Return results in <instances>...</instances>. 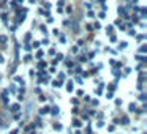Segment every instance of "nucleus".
Segmentation results:
<instances>
[{"label":"nucleus","mask_w":147,"mask_h":134,"mask_svg":"<svg viewBox=\"0 0 147 134\" xmlns=\"http://www.w3.org/2000/svg\"><path fill=\"white\" fill-rule=\"evenodd\" d=\"M2 62H3V58H2V55H0V63H2Z\"/></svg>","instance_id":"obj_1"}]
</instances>
